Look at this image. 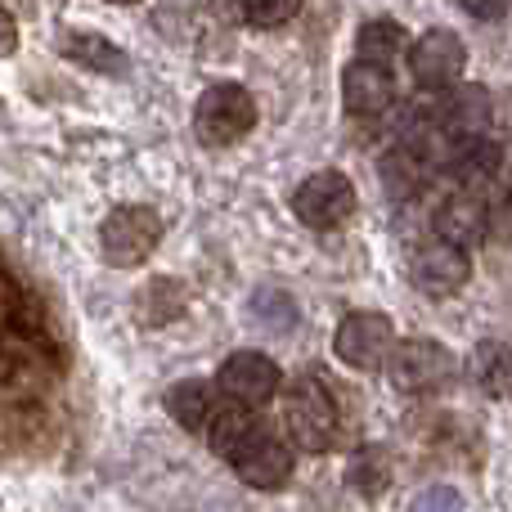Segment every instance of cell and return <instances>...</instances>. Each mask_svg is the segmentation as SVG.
Wrapping results in <instances>:
<instances>
[{
	"instance_id": "1",
	"label": "cell",
	"mask_w": 512,
	"mask_h": 512,
	"mask_svg": "<svg viewBox=\"0 0 512 512\" xmlns=\"http://www.w3.org/2000/svg\"><path fill=\"white\" fill-rule=\"evenodd\" d=\"M283 423H288V436L297 450H306V454L333 450L342 418H337V400H333V391H328V382L315 378V373L292 382V387L283 391Z\"/></svg>"
},
{
	"instance_id": "2",
	"label": "cell",
	"mask_w": 512,
	"mask_h": 512,
	"mask_svg": "<svg viewBox=\"0 0 512 512\" xmlns=\"http://www.w3.org/2000/svg\"><path fill=\"white\" fill-rule=\"evenodd\" d=\"M256 126V99L239 81H216L194 104V135L207 149H230Z\"/></svg>"
},
{
	"instance_id": "3",
	"label": "cell",
	"mask_w": 512,
	"mask_h": 512,
	"mask_svg": "<svg viewBox=\"0 0 512 512\" xmlns=\"http://www.w3.org/2000/svg\"><path fill=\"white\" fill-rule=\"evenodd\" d=\"M158 243H162V216L153 212L149 203H122L99 225V252H104V261L117 265V270L144 265L158 252Z\"/></svg>"
},
{
	"instance_id": "4",
	"label": "cell",
	"mask_w": 512,
	"mask_h": 512,
	"mask_svg": "<svg viewBox=\"0 0 512 512\" xmlns=\"http://www.w3.org/2000/svg\"><path fill=\"white\" fill-rule=\"evenodd\" d=\"M387 369H391V382H396L400 391L427 396V391H441L445 382L459 373V360H454L436 337H409V342H400L396 351H391Z\"/></svg>"
},
{
	"instance_id": "5",
	"label": "cell",
	"mask_w": 512,
	"mask_h": 512,
	"mask_svg": "<svg viewBox=\"0 0 512 512\" xmlns=\"http://www.w3.org/2000/svg\"><path fill=\"white\" fill-rule=\"evenodd\" d=\"M333 351L351 369H364V373L382 369L391 360V351H396V328L378 310H351L333 333Z\"/></svg>"
},
{
	"instance_id": "6",
	"label": "cell",
	"mask_w": 512,
	"mask_h": 512,
	"mask_svg": "<svg viewBox=\"0 0 512 512\" xmlns=\"http://www.w3.org/2000/svg\"><path fill=\"white\" fill-rule=\"evenodd\" d=\"M292 212L310 230H337L355 216V185L342 171H315L297 185L292 194Z\"/></svg>"
},
{
	"instance_id": "7",
	"label": "cell",
	"mask_w": 512,
	"mask_h": 512,
	"mask_svg": "<svg viewBox=\"0 0 512 512\" xmlns=\"http://www.w3.org/2000/svg\"><path fill=\"white\" fill-rule=\"evenodd\" d=\"M216 387H221V396L230 400V405L261 409V405H270V400L279 396L283 373H279V364H274L270 355L234 351L230 360L221 364V373H216Z\"/></svg>"
},
{
	"instance_id": "8",
	"label": "cell",
	"mask_w": 512,
	"mask_h": 512,
	"mask_svg": "<svg viewBox=\"0 0 512 512\" xmlns=\"http://www.w3.org/2000/svg\"><path fill=\"white\" fill-rule=\"evenodd\" d=\"M409 68H414V81L427 90V95L454 90L463 77V68H468V45H463L454 32H445V27H432V32H423L414 41Z\"/></svg>"
},
{
	"instance_id": "9",
	"label": "cell",
	"mask_w": 512,
	"mask_h": 512,
	"mask_svg": "<svg viewBox=\"0 0 512 512\" xmlns=\"http://www.w3.org/2000/svg\"><path fill=\"white\" fill-rule=\"evenodd\" d=\"M409 270H414V283L423 292H432V297H450V292H459L463 283H468L472 261H468V252L454 248V243L427 239V243L414 248V256H409Z\"/></svg>"
},
{
	"instance_id": "10",
	"label": "cell",
	"mask_w": 512,
	"mask_h": 512,
	"mask_svg": "<svg viewBox=\"0 0 512 512\" xmlns=\"http://www.w3.org/2000/svg\"><path fill=\"white\" fill-rule=\"evenodd\" d=\"M230 463L252 490H279V486L292 481V450L274 432H265V427L243 445L239 454H234Z\"/></svg>"
},
{
	"instance_id": "11",
	"label": "cell",
	"mask_w": 512,
	"mask_h": 512,
	"mask_svg": "<svg viewBox=\"0 0 512 512\" xmlns=\"http://www.w3.org/2000/svg\"><path fill=\"white\" fill-rule=\"evenodd\" d=\"M490 234V207L481 194H450L441 207H436V239L454 243V248H468V243H481Z\"/></svg>"
},
{
	"instance_id": "12",
	"label": "cell",
	"mask_w": 512,
	"mask_h": 512,
	"mask_svg": "<svg viewBox=\"0 0 512 512\" xmlns=\"http://www.w3.org/2000/svg\"><path fill=\"white\" fill-rule=\"evenodd\" d=\"M441 117H445V135L454 144H468V140H486L481 131H490V95L481 86H454L441 104Z\"/></svg>"
},
{
	"instance_id": "13",
	"label": "cell",
	"mask_w": 512,
	"mask_h": 512,
	"mask_svg": "<svg viewBox=\"0 0 512 512\" xmlns=\"http://www.w3.org/2000/svg\"><path fill=\"white\" fill-rule=\"evenodd\" d=\"M396 86H391V72L369 68V63H351L342 72V104L351 117H378L391 108Z\"/></svg>"
},
{
	"instance_id": "14",
	"label": "cell",
	"mask_w": 512,
	"mask_h": 512,
	"mask_svg": "<svg viewBox=\"0 0 512 512\" xmlns=\"http://www.w3.org/2000/svg\"><path fill=\"white\" fill-rule=\"evenodd\" d=\"M445 167L459 176V185L468 189V194H481V189H490L499 180V171H504V149L490 140H468V144H454L450 162Z\"/></svg>"
},
{
	"instance_id": "15",
	"label": "cell",
	"mask_w": 512,
	"mask_h": 512,
	"mask_svg": "<svg viewBox=\"0 0 512 512\" xmlns=\"http://www.w3.org/2000/svg\"><path fill=\"white\" fill-rule=\"evenodd\" d=\"M216 409H221V396H216V387L203 378H185L167 391V414L176 418L185 432H207Z\"/></svg>"
},
{
	"instance_id": "16",
	"label": "cell",
	"mask_w": 512,
	"mask_h": 512,
	"mask_svg": "<svg viewBox=\"0 0 512 512\" xmlns=\"http://www.w3.org/2000/svg\"><path fill=\"white\" fill-rule=\"evenodd\" d=\"M256 432H261V418H256L252 409H243V405H230V400H221V409L212 414V423H207V432H203V436H207V445H212V450L221 454L225 463H230L234 454H239Z\"/></svg>"
},
{
	"instance_id": "17",
	"label": "cell",
	"mask_w": 512,
	"mask_h": 512,
	"mask_svg": "<svg viewBox=\"0 0 512 512\" xmlns=\"http://www.w3.org/2000/svg\"><path fill=\"white\" fill-rule=\"evenodd\" d=\"M405 50H409V36L396 18H373V23H364L360 36H355V54H360L355 63H369V68H382V72H391V63Z\"/></svg>"
},
{
	"instance_id": "18",
	"label": "cell",
	"mask_w": 512,
	"mask_h": 512,
	"mask_svg": "<svg viewBox=\"0 0 512 512\" xmlns=\"http://www.w3.org/2000/svg\"><path fill=\"white\" fill-rule=\"evenodd\" d=\"M63 54H68L72 63H81V68H95V72H126V54L117 50L113 41H104V36H81L72 32L68 41H63Z\"/></svg>"
},
{
	"instance_id": "19",
	"label": "cell",
	"mask_w": 512,
	"mask_h": 512,
	"mask_svg": "<svg viewBox=\"0 0 512 512\" xmlns=\"http://www.w3.org/2000/svg\"><path fill=\"white\" fill-rule=\"evenodd\" d=\"M346 481H351L355 490H360L364 499H378L382 490L391 486V459L382 445H364L360 454L351 459V468H346Z\"/></svg>"
},
{
	"instance_id": "20",
	"label": "cell",
	"mask_w": 512,
	"mask_h": 512,
	"mask_svg": "<svg viewBox=\"0 0 512 512\" xmlns=\"http://www.w3.org/2000/svg\"><path fill=\"white\" fill-rule=\"evenodd\" d=\"M472 373H477V382L490 396H504L512 387V351L504 342H481L477 355H472Z\"/></svg>"
},
{
	"instance_id": "21",
	"label": "cell",
	"mask_w": 512,
	"mask_h": 512,
	"mask_svg": "<svg viewBox=\"0 0 512 512\" xmlns=\"http://www.w3.org/2000/svg\"><path fill=\"white\" fill-rule=\"evenodd\" d=\"M382 185H387L396 198H414L418 189L427 185V162L414 158L409 149H396L387 162H382Z\"/></svg>"
},
{
	"instance_id": "22",
	"label": "cell",
	"mask_w": 512,
	"mask_h": 512,
	"mask_svg": "<svg viewBox=\"0 0 512 512\" xmlns=\"http://www.w3.org/2000/svg\"><path fill=\"white\" fill-rule=\"evenodd\" d=\"M256 319H261L265 328H279V333H288L292 324H297V301L288 297V292H274V288H265V292H256Z\"/></svg>"
},
{
	"instance_id": "23",
	"label": "cell",
	"mask_w": 512,
	"mask_h": 512,
	"mask_svg": "<svg viewBox=\"0 0 512 512\" xmlns=\"http://www.w3.org/2000/svg\"><path fill=\"white\" fill-rule=\"evenodd\" d=\"M239 9L252 27H283L301 14V0H239Z\"/></svg>"
},
{
	"instance_id": "24",
	"label": "cell",
	"mask_w": 512,
	"mask_h": 512,
	"mask_svg": "<svg viewBox=\"0 0 512 512\" xmlns=\"http://www.w3.org/2000/svg\"><path fill=\"white\" fill-rule=\"evenodd\" d=\"M409 512H463V495L454 486H427L423 495H414Z\"/></svg>"
},
{
	"instance_id": "25",
	"label": "cell",
	"mask_w": 512,
	"mask_h": 512,
	"mask_svg": "<svg viewBox=\"0 0 512 512\" xmlns=\"http://www.w3.org/2000/svg\"><path fill=\"white\" fill-rule=\"evenodd\" d=\"M490 239L512 243V194H504L495 207H490Z\"/></svg>"
},
{
	"instance_id": "26",
	"label": "cell",
	"mask_w": 512,
	"mask_h": 512,
	"mask_svg": "<svg viewBox=\"0 0 512 512\" xmlns=\"http://www.w3.org/2000/svg\"><path fill=\"white\" fill-rule=\"evenodd\" d=\"M463 9H468L472 18H481V23H495V18H504L512 9V0H459Z\"/></svg>"
},
{
	"instance_id": "27",
	"label": "cell",
	"mask_w": 512,
	"mask_h": 512,
	"mask_svg": "<svg viewBox=\"0 0 512 512\" xmlns=\"http://www.w3.org/2000/svg\"><path fill=\"white\" fill-rule=\"evenodd\" d=\"M18 45V32H14V23H9V14L0 9V54H9Z\"/></svg>"
},
{
	"instance_id": "28",
	"label": "cell",
	"mask_w": 512,
	"mask_h": 512,
	"mask_svg": "<svg viewBox=\"0 0 512 512\" xmlns=\"http://www.w3.org/2000/svg\"><path fill=\"white\" fill-rule=\"evenodd\" d=\"M113 5H135V0H113Z\"/></svg>"
}]
</instances>
